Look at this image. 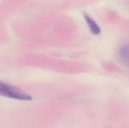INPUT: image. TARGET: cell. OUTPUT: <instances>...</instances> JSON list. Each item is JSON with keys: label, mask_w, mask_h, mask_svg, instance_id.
I'll return each mask as SVG.
<instances>
[{"label": "cell", "mask_w": 129, "mask_h": 128, "mask_svg": "<svg viewBox=\"0 0 129 128\" xmlns=\"http://www.w3.org/2000/svg\"><path fill=\"white\" fill-rule=\"evenodd\" d=\"M0 96L16 100L30 101L32 100V97L26 94L25 91H21L17 87H14L10 84H7L0 81Z\"/></svg>", "instance_id": "cell-1"}, {"label": "cell", "mask_w": 129, "mask_h": 128, "mask_svg": "<svg viewBox=\"0 0 129 128\" xmlns=\"http://www.w3.org/2000/svg\"><path fill=\"white\" fill-rule=\"evenodd\" d=\"M83 18H84L85 23L87 24V26H88L90 31L91 32V33H93L94 35H99V34H100V32H101L100 26H99V24L96 22V20L93 18L90 17V16L87 13L83 14Z\"/></svg>", "instance_id": "cell-2"}, {"label": "cell", "mask_w": 129, "mask_h": 128, "mask_svg": "<svg viewBox=\"0 0 129 128\" xmlns=\"http://www.w3.org/2000/svg\"><path fill=\"white\" fill-rule=\"evenodd\" d=\"M119 56L124 62L129 64V43L124 44L119 49Z\"/></svg>", "instance_id": "cell-3"}]
</instances>
